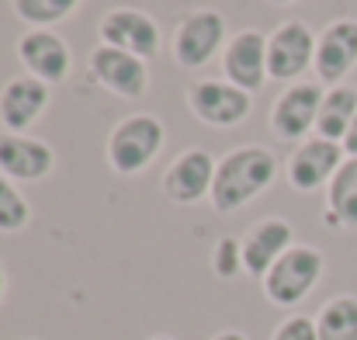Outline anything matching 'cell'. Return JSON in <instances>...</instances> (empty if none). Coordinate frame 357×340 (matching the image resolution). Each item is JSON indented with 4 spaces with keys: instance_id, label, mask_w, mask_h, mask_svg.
I'll use <instances>...</instances> for the list:
<instances>
[{
    "instance_id": "1",
    "label": "cell",
    "mask_w": 357,
    "mask_h": 340,
    "mask_svg": "<svg viewBox=\"0 0 357 340\" xmlns=\"http://www.w3.org/2000/svg\"><path fill=\"white\" fill-rule=\"evenodd\" d=\"M278 156L267 149V146H257V142H246L229 149L226 156H219V167H215V184H212V209L219 216H229L246 209L253 198H260L274 177H278Z\"/></svg>"
},
{
    "instance_id": "2",
    "label": "cell",
    "mask_w": 357,
    "mask_h": 340,
    "mask_svg": "<svg viewBox=\"0 0 357 340\" xmlns=\"http://www.w3.org/2000/svg\"><path fill=\"white\" fill-rule=\"evenodd\" d=\"M163 139H167V128H163V121L156 114L149 112L125 114L119 125L108 132V142H105L108 167L119 177H139L156 160V153L163 149Z\"/></svg>"
},
{
    "instance_id": "3",
    "label": "cell",
    "mask_w": 357,
    "mask_h": 340,
    "mask_svg": "<svg viewBox=\"0 0 357 340\" xmlns=\"http://www.w3.org/2000/svg\"><path fill=\"white\" fill-rule=\"evenodd\" d=\"M323 271H326V257L319 246L312 243H295L271 271L267 278L260 281L264 285V295L271 306L278 309H295L298 302H305L312 295V288L323 281Z\"/></svg>"
},
{
    "instance_id": "4",
    "label": "cell",
    "mask_w": 357,
    "mask_h": 340,
    "mask_svg": "<svg viewBox=\"0 0 357 340\" xmlns=\"http://www.w3.org/2000/svg\"><path fill=\"white\" fill-rule=\"evenodd\" d=\"M226 35H229V24L222 10L215 7L188 10L174 28L170 56L181 70H205L219 56V49H226Z\"/></svg>"
},
{
    "instance_id": "5",
    "label": "cell",
    "mask_w": 357,
    "mask_h": 340,
    "mask_svg": "<svg viewBox=\"0 0 357 340\" xmlns=\"http://www.w3.org/2000/svg\"><path fill=\"white\" fill-rule=\"evenodd\" d=\"M188 108L208 128H236L253 112V94L239 91L226 77H195L188 84Z\"/></svg>"
},
{
    "instance_id": "6",
    "label": "cell",
    "mask_w": 357,
    "mask_h": 340,
    "mask_svg": "<svg viewBox=\"0 0 357 340\" xmlns=\"http://www.w3.org/2000/svg\"><path fill=\"white\" fill-rule=\"evenodd\" d=\"M316 66V35L305 21H284L267 35V77L278 84H298Z\"/></svg>"
},
{
    "instance_id": "7",
    "label": "cell",
    "mask_w": 357,
    "mask_h": 340,
    "mask_svg": "<svg viewBox=\"0 0 357 340\" xmlns=\"http://www.w3.org/2000/svg\"><path fill=\"white\" fill-rule=\"evenodd\" d=\"M87 73L98 87H105L108 94H115L121 101H135L149 91V63L115 49V45H94L91 59H87Z\"/></svg>"
},
{
    "instance_id": "8",
    "label": "cell",
    "mask_w": 357,
    "mask_h": 340,
    "mask_svg": "<svg viewBox=\"0 0 357 340\" xmlns=\"http://www.w3.org/2000/svg\"><path fill=\"white\" fill-rule=\"evenodd\" d=\"M326 87L312 84V80H298L288 84L281 91V98L271 105V132L281 142H305L316 132V118H319V105H323Z\"/></svg>"
},
{
    "instance_id": "9",
    "label": "cell",
    "mask_w": 357,
    "mask_h": 340,
    "mask_svg": "<svg viewBox=\"0 0 357 340\" xmlns=\"http://www.w3.org/2000/svg\"><path fill=\"white\" fill-rule=\"evenodd\" d=\"M344 160H347V153H344L340 142L309 135L305 142H298L291 149V156L284 163V177H288V184L298 195H312V191L330 188V181L337 177V170H340Z\"/></svg>"
},
{
    "instance_id": "10",
    "label": "cell",
    "mask_w": 357,
    "mask_h": 340,
    "mask_svg": "<svg viewBox=\"0 0 357 340\" xmlns=\"http://www.w3.org/2000/svg\"><path fill=\"white\" fill-rule=\"evenodd\" d=\"M215 167H219V160L202 146L177 153L170 160V167L163 170V181H160L163 198L174 202V205H198L202 198H212Z\"/></svg>"
},
{
    "instance_id": "11",
    "label": "cell",
    "mask_w": 357,
    "mask_h": 340,
    "mask_svg": "<svg viewBox=\"0 0 357 340\" xmlns=\"http://www.w3.org/2000/svg\"><path fill=\"white\" fill-rule=\"evenodd\" d=\"M98 38H101V45L125 49V52H132L146 63L160 52V42H163L156 17L139 10V7H112L98 21Z\"/></svg>"
},
{
    "instance_id": "12",
    "label": "cell",
    "mask_w": 357,
    "mask_h": 340,
    "mask_svg": "<svg viewBox=\"0 0 357 340\" xmlns=\"http://www.w3.org/2000/svg\"><path fill=\"white\" fill-rule=\"evenodd\" d=\"M56 170V153L28 132H0V174L14 184H38Z\"/></svg>"
},
{
    "instance_id": "13",
    "label": "cell",
    "mask_w": 357,
    "mask_h": 340,
    "mask_svg": "<svg viewBox=\"0 0 357 340\" xmlns=\"http://www.w3.org/2000/svg\"><path fill=\"white\" fill-rule=\"evenodd\" d=\"M17 59L35 80H42L49 87L63 84L73 70V52H70L66 38H59L52 28H28L17 38Z\"/></svg>"
},
{
    "instance_id": "14",
    "label": "cell",
    "mask_w": 357,
    "mask_h": 340,
    "mask_svg": "<svg viewBox=\"0 0 357 340\" xmlns=\"http://www.w3.org/2000/svg\"><path fill=\"white\" fill-rule=\"evenodd\" d=\"M239 239H243V274L264 281L267 271L295 246V226L281 216H267L257 219Z\"/></svg>"
},
{
    "instance_id": "15",
    "label": "cell",
    "mask_w": 357,
    "mask_h": 340,
    "mask_svg": "<svg viewBox=\"0 0 357 340\" xmlns=\"http://www.w3.org/2000/svg\"><path fill=\"white\" fill-rule=\"evenodd\" d=\"M222 77L236 84L239 91L257 94L271 77H267V35L257 28L236 31L226 49H222Z\"/></svg>"
},
{
    "instance_id": "16",
    "label": "cell",
    "mask_w": 357,
    "mask_h": 340,
    "mask_svg": "<svg viewBox=\"0 0 357 340\" xmlns=\"http://www.w3.org/2000/svg\"><path fill=\"white\" fill-rule=\"evenodd\" d=\"M357 66V21L337 17L316 35V77L323 87L344 84V77Z\"/></svg>"
},
{
    "instance_id": "17",
    "label": "cell",
    "mask_w": 357,
    "mask_h": 340,
    "mask_svg": "<svg viewBox=\"0 0 357 340\" xmlns=\"http://www.w3.org/2000/svg\"><path fill=\"white\" fill-rule=\"evenodd\" d=\"M52 101V87L35 80L31 73L10 77L0 87V125L3 132H28Z\"/></svg>"
},
{
    "instance_id": "18",
    "label": "cell",
    "mask_w": 357,
    "mask_h": 340,
    "mask_svg": "<svg viewBox=\"0 0 357 340\" xmlns=\"http://www.w3.org/2000/svg\"><path fill=\"white\" fill-rule=\"evenodd\" d=\"M323 223L330 229H357V156H347L330 181Z\"/></svg>"
},
{
    "instance_id": "19",
    "label": "cell",
    "mask_w": 357,
    "mask_h": 340,
    "mask_svg": "<svg viewBox=\"0 0 357 340\" xmlns=\"http://www.w3.org/2000/svg\"><path fill=\"white\" fill-rule=\"evenodd\" d=\"M354 118H357V87H351V84L326 87L323 105H319V118H316V135L344 146Z\"/></svg>"
},
{
    "instance_id": "20",
    "label": "cell",
    "mask_w": 357,
    "mask_h": 340,
    "mask_svg": "<svg viewBox=\"0 0 357 340\" xmlns=\"http://www.w3.org/2000/svg\"><path fill=\"white\" fill-rule=\"evenodd\" d=\"M316 337L319 340H357V295H333L319 306Z\"/></svg>"
},
{
    "instance_id": "21",
    "label": "cell",
    "mask_w": 357,
    "mask_h": 340,
    "mask_svg": "<svg viewBox=\"0 0 357 340\" xmlns=\"http://www.w3.org/2000/svg\"><path fill=\"white\" fill-rule=\"evenodd\" d=\"M10 7L28 28H56L77 14L80 0H10Z\"/></svg>"
},
{
    "instance_id": "22",
    "label": "cell",
    "mask_w": 357,
    "mask_h": 340,
    "mask_svg": "<svg viewBox=\"0 0 357 340\" xmlns=\"http://www.w3.org/2000/svg\"><path fill=\"white\" fill-rule=\"evenodd\" d=\"M31 223V205L14 181L0 174V232H21Z\"/></svg>"
},
{
    "instance_id": "23",
    "label": "cell",
    "mask_w": 357,
    "mask_h": 340,
    "mask_svg": "<svg viewBox=\"0 0 357 340\" xmlns=\"http://www.w3.org/2000/svg\"><path fill=\"white\" fill-rule=\"evenodd\" d=\"M212 271L222 281H233L236 274H243V239L239 236H222L212 246Z\"/></svg>"
},
{
    "instance_id": "24",
    "label": "cell",
    "mask_w": 357,
    "mask_h": 340,
    "mask_svg": "<svg viewBox=\"0 0 357 340\" xmlns=\"http://www.w3.org/2000/svg\"><path fill=\"white\" fill-rule=\"evenodd\" d=\"M271 340H319L316 337V320H312V316H302V313L284 316V320L274 327Z\"/></svg>"
},
{
    "instance_id": "25",
    "label": "cell",
    "mask_w": 357,
    "mask_h": 340,
    "mask_svg": "<svg viewBox=\"0 0 357 340\" xmlns=\"http://www.w3.org/2000/svg\"><path fill=\"white\" fill-rule=\"evenodd\" d=\"M344 153L357 156V118H354V125H351V132H347V139H344Z\"/></svg>"
},
{
    "instance_id": "26",
    "label": "cell",
    "mask_w": 357,
    "mask_h": 340,
    "mask_svg": "<svg viewBox=\"0 0 357 340\" xmlns=\"http://www.w3.org/2000/svg\"><path fill=\"white\" fill-rule=\"evenodd\" d=\"M212 340H250V337H246L243 330H219Z\"/></svg>"
},
{
    "instance_id": "27",
    "label": "cell",
    "mask_w": 357,
    "mask_h": 340,
    "mask_svg": "<svg viewBox=\"0 0 357 340\" xmlns=\"http://www.w3.org/2000/svg\"><path fill=\"white\" fill-rule=\"evenodd\" d=\"M3 295H7V271H3V264H0V302H3Z\"/></svg>"
},
{
    "instance_id": "28",
    "label": "cell",
    "mask_w": 357,
    "mask_h": 340,
    "mask_svg": "<svg viewBox=\"0 0 357 340\" xmlns=\"http://www.w3.org/2000/svg\"><path fill=\"white\" fill-rule=\"evenodd\" d=\"M271 3H278V7H288V3H298V0H271Z\"/></svg>"
},
{
    "instance_id": "29",
    "label": "cell",
    "mask_w": 357,
    "mask_h": 340,
    "mask_svg": "<svg viewBox=\"0 0 357 340\" xmlns=\"http://www.w3.org/2000/svg\"><path fill=\"white\" fill-rule=\"evenodd\" d=\"M149 340H174V337H167V334H156V337H149Z\"/></svg>"
}]
</instances>
